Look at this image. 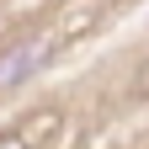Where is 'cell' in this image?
Instances as JSON below:
<instances>
[{"mask_svg":"<svg viewBox=\"0 0 149 149\" xmlns=\"http://www.w3.org/2000/svg\"><path fill=\"white\" fill-rule=\"evenodd\" d=\"M0 149H32V133H22V128H11V133H0Z\"/></svg>","mask_w":149,"mask_h":149,"instance_id":"7a4b0ae2","label":"cell"},{"mask_svg":"<svg viewBox=\"0 0 149 149\" xmlns=\"http://www.w3.org/2000/svg\"><path fill=\"white\" fill-rule=\"evenodd\" d=\"M48 59H53V37H27V43H16L11 53H0V85L32 80Z\"/></svg>","mask_w":149,"mask_h":149,"instance_id":"6da1fadb","label":"cell"}]
</instances>
